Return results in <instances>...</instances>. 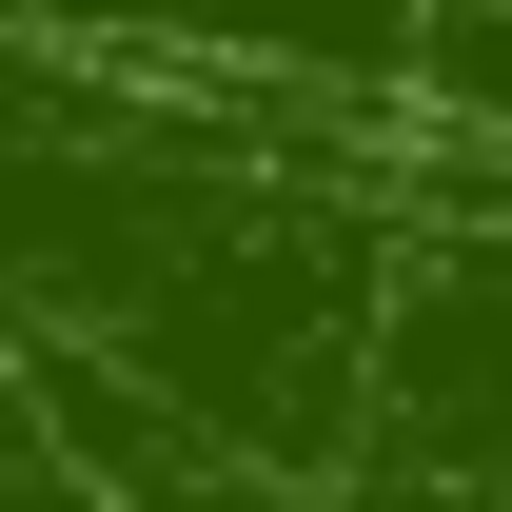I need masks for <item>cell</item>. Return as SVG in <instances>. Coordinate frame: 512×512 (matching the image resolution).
<instances>
[{
    "label": "cell",
    "mask_w": 512,
    "mask_h": 512,
    "mask_svg": "<svg viewBox=\"0 0 512 512\" xmlns=\"http://www.w3.org/2000/svg\"><path fill=\"white\" fill-rule=\"evenodd\" d=\"M414 138L512 158V0H414Z\"/></svg>",
    "instance_id": "obj_2"
},
{
    "label": "cell",
    "mask_w": 512,
    "mask_h": 512,
    "mask_svg": "<svg viewBox=\"0 0 512 512\" xmlns=\"http://www.w3.org/2000/svg\"><path fill=\"white\" fill-rule=\"evenodd\" d=\"M375 453L414 493H512V217L434 237L375 316Z\"/></svg>",
    "instance_id": "obj_1"
}]
</instances>
